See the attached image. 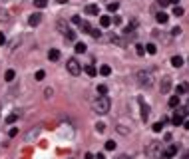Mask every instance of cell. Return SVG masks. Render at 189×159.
I'll use <instances>...</instances> for the list:
<instances>
[{"mask_svg":"<svg viewBox=\"0 0 189 159\" xmlns=\"http://www.w3.org/2000/svg\"><path fill=\"white\" fill-rule=\"evenodd\" d=\"M109 107H112V101H109L108 96H99L98 100L94 101V111L99 113V116H106V113L109 111Z\"/></svg>","mask_w":189,"mask_h":159,"instance_id":"cell-1","label":"cell"},{"mask_svg":"<svg viewBox=\"0 0 189 159\" xmlns=\"http://www.w3.org/2000/svg\"><path fill=\"white\" fill-rule=\"evenodd\" d=\"M66 68H68V72H70L72 76H80V74H82V66L78 64V60H76V58H70V60H68V62H66Z\"/></svg>","mask_w":189,"mask_h":159,"instance_id":"cell-2","label":"cell"},{"mask_svg":"<svg viewBox=\"0 0 189 159\" xmlns=\"http://www.w3.org/2000/svg\"><path fill=\"white\" fill-rule=\"evenodd\" d=\"M137 80H139V86H145L149 87L151 84H153V76H151V72H137Z\"/></svg>","mask_w":189,"mask_h":159,"instance_id":"cell-3","label":"cell"},{"mask_svg":"<svg viewBox=\"0 0 189 159\" xmlns=\"http://www.w3.org/2000/svg\"><path fill=\"white\" fill-rule=\"evenodd\" d=\"M58 28L62 30V34H64L68 40H76V32H74V30H70L68 26H64V22H58Z\"/></svg>","mask_w":189,"mask_h":159,"instance_id":"cell-4","label":"cell"},{"mask_svg":"<svg viewBox=\"0 0 189 159\" xmlns=\"http://www.w3.org/2000/svg\"><path fill=\"white\" fill-rule=\"evenodd\" d=\"M139 106H142V119L147 121V117H149V106H147L142 97H139Z\"/></svg>","mask_w":189,"mask_h":159,"instance_id":"cell-5","label":"cell"},{"mask_svg":"<svg viewBox=\"0 0 189 159\" xmlns=\"http://www.w3.org/2000/svg\"><path fill=\"white\" fill-rule=\"evenodd\" d=\"M86 14H90V16H98L99 14V8L96 4H88L86 6Z\"/></svg>","mask_w":189,"mask_h":159,"instance_id":"cell-6","label":"cell"},{"mask_svg":"<svg viewBox=\"0 0 189 159\" xmlns=\"http://www.w3.org/2000/svg\"><path fill=\"white\" fill-rule=\"evenodd\" d=\"M40 20H42V14H38V12H36V14H32L28 18V24L30 26H38V24H40Z\"/></svg>","mask_w":189,"mask_h":159,"instance_id":"cell-7","label":"cell"},{"mask_svg":"<svg viewBox=\"0 0 189 159\" xmlns=\"http://www.w3.org/2000/svg\"><path fill=\"white\" fill-rule=\"evenodd\" d=\"M155 20L159 22V24H165L167 20H169V14H165V12L161 10V12H157V14H155Z\"/></svg>","mask_w":189,"mask_h":159,"instance_id":"cell-8","label":"cell"},{"mask_svg":"<svg viewBox=\"0 0 189 159\" xmlns=\"http://www.w3.org/2000/svg\"><path fill=\"white\" fill-rule=\"evenodd\" d=\"M161 92H163V94H165L167 92V90H169V87H171V78H163V80H161Z\"/></svg>","mask_w":189,"mask_h":159,"instance_id":"cell-9","label":"cell"},{"mask_svg":"<svg viewBox=\"0 0 189 159\" xmlns=\"http://www.w3.org/2000/svg\"><path fill=\"white\" fill-rule=\"evenodd\" d=\"M48 60H52V62H56V60H60V50L52 48L50 52H48Z\"/></svg>","mask_w":189,"mask_h":159,"instance_id":"cell-10","label":"cell"},{"mask_svg":"<svg viewBox=\"0 0 189 159\" xmlns=\"http://www.w3.org/2000/svg\"><path fill=\"white\" fill-rule=\"evenodd\" d=\"M84 72L88 74V76H90V78H96V76H98V70H96V68L92 66V64H88V66L84 68Z\"/></svg>","mask_w":189,"mask_h":159,"instance_id":"cell-11","label":"cell"},{"mask_svg":"<svg viewBox=\"0 0 189 159\" xmlns=\"http://www.w3.org/2000/svg\"><path fill=\"white\" fill-rule=\"evenodd\" d=\"M171 66L173 68H181L183 66V58H181V56H173V58H171Z\"/></svg>","mask_w":189,"mask_h":159,"instance_id":"cell-12","label":"cell"},{"mask_svg":"<svg viewBox=\"0 0 189 159\" xmlns=\"http://www.w3.org/2000/svg\"><path fill=\"white\" fill-rule=\"evenodd\" d=\"M78 26H80V30H84L86 34H92V30H94V28H92L90 24H88V22H84V20H82V22H80Z\"/></svg>","mask_w":189,"mask_h":159,"instance_id":"cell-13","label":"cell"},{"mask_svg":"<svg viewBox=\"0 0 189 159\" xmlns=\"http://www.w3.org/2000/svg\"><path fill=\"white\" fill-rule=\"evenodd\" d=\"M109 24H112V18H109V16H102V18H99V26H102V28H108Z\"/></svg>","mask_w":189,"mask_h":159,"instance_id":"cell-14","label":"cell"},{"mask_svg":"<svg viewBox=\"0 0 189 159\" xmlns=\"http://www.w3.org/2000/svg\"><path fill=\"white\" fill-rule=\"evenodd\" d=\"M189 92V86H187V84H179V86H177V96H179V94H187Z\"/></svg>","mask_w":189,"mask_h":159,"instance_id":"cell-15","label":"cell"},{"mask_svg":"<svg viewBox=\"0 0 189 159\" xmlns=\"http://www.w3.org/2000/svg\"><path fill=\"white\" fill-rule=\"evenodd\" d=\"M183 123V113H175L173 116V126H181Z\"/></svg>","mask_w":189,"mask_h":159,"instance_id":"cell-16","label":"cell"},{"mask_svg":"<svg viewBox=\"0 0 189 159\" xmlns=\"http://www.w3.org/2000/svg\"><path fill=\"white\" fill-rule=\"evenodd\" d=\"M14 78H16V72H14V70H8V72L4 74V80H6V82H12Z\"/></svg>","mask_w":189,"mask_h":159,"instance_id":"cell-17","label":"cell"},{"mask_svg":"<svg viewBox=\"0 0 189 159\" xmlns=\"http://www.w3.org/2000/svg\"><path fill=\"white\" fill-rule=\"evenodd\" d=\"M145 52H147V54H151V56H153V54L157 52V46H155V44H147V46H145Z\"/></svg>","mask_w":189,"mask_h":159,"instance_id":"cell-18","label":"cell"},{"mask_svg":"<svg viewBox=\"0 0 189 159\" xmlns=\"http://www.w3.org/2000/svg\"><path fill=\"white\" fill-rule=\"evenodd\" d=\"M169 106L171 107H177V106H179V96H171L169 97Z\"/></svg>","mask_w":189,"mask_h":159,"instance_id":"cell-19","label":"cell"},{"mask_svg":"<svg viewBox=\"0 0 189 159\" xmlns=\"http://www.w3.org/2000/svg\"><path fill=\"white\" fill-rule=\"evenodd\" d=\"M76 54H84L86 52V44H82V42H78V44H76Z\"/></svg>","mask_w":189,"mask_h":159,"instance_id":"cell-20","label":"cell"},{"mask_svg":"<svg viewBox=\"0 0 189 159\" xmlns=\"http://www.w3.org/2000/svg\"><path fill=\"white\" fill-rule=\"evenodd\" d=\"M34 6H36V8H46L48 0H34Z\"/></svg>","mask_w":189,"mask_h":159,"instance_id":"cell-21","label":"cell"},{"mask_svg":"<svg viewBox=\"0 0 189 159\" xmlns=\"http://www.w3.org/2000/svg\"><path fill=\"white\" fill-rule=\"evenodd\" d=\"M99 74H102V76H109V74H112V68L109 66H102L99 68Z\"/></svg>","mask_w":189,"mask_h":159,"instance_id":"cell-22","label":"cell"},{"mask_svg":"<svg viewBox=\"0 0 189 159\" xmlns=\"http://www.w3.org/2000/svg\"><path fill=\"white\" fill-rule=\"evenodd\" d=\"M16 119H18V113H10V116L6 117V123H14Z\"/></svg>","mask_w":189,"mask_h":159,"instance_id":"cell-23","label":"cell"},{"mask_svg":"<svg viewBox=\"0 0 189 159\" xmlns=\"http://www.w3.org/2000/svg\"><path fill=\"white\" fill-rule=\"evenodd\" d=\"M173 16H183V8L181 6H173Z\"/></svg>","mask_w":189,"mask_h":159,"instance_id":"cell-24","label":"cell"},{"mask_svg":"<svg viewBox=\"0 0 189 159\" xmlns=\"http://www.w3.org/2000/svg\"><path fill=\"white\" fill-rule=\"evenodd\" d=\"M118 8H119V4H118V2H109V4H108V10H109V12H116Z\"/></svg>","mask_w":189,"mask_h":159,"instance_id":"cell-25","label":"cell"},{"mask_svg":"<svg viewBox=\"0 0 189 159\" xmlns=\"http://www.w3.org/2000/svg\"><path fill=\"white\" fill-rule=\"evenodd\" d=\"M135 52H137V56H143V54H145V48H143L142 44H137V46H135Z\"/></svg>","mask_w":189,"mask_h":159,"instance_id":"cell-26","label":"cell"},{"mask_svg":"<svg viewBox=\"0 0 189 159\" xmlns=\"http://www.w3.org/2000/svg\"><path fill=\"white\" fill-rule=\"evenodd\" d=\"M98 94H99V96H106V94H108V87H106L104 84H102V86H98Z\"/></svg>","mask_w":189,"mask_h":159,"instance_id":"cell-27","label":"cell"},{"mask_svg":"<svg viewBox=\"0 0 189 159\" xmlns=\"http://www.w3.org/2000/svg\"><path fill=\"white\" fill-rule=\"evenodd\" d=\"M44 78H46V72H44V70H38L36 72V80L40 82V80H44Z\"/></svg>","mask_w":189,"mask_h":159,"instance_id":"cell-28","label":"cell"},{"mask_svg":"<svg viewBox=\"0 0 189 159\" xmlns=\"http://www.w3.org/2000/svg\"><path fill=\"white\" fill-rule=\"evenodd\" d=\"M106 149L113 151V149H116V143H113V141H106Z\"/></svg>","mask_w":189,"mask_h":159,"instance_id":"cell-29","label":"cell"},{"mask_svg":"<svg viewBox=\"0 0 189 159\" xmlns=\"http://www.w3.org/2000/svg\"><path fill=\"white\" fill-rule=\"evenodd\" d=\"M161 129H163V123H161V121L159 123H153V131H155V133H159Z\"/></svg>","mask_w":189,"mask_h":159,"instance_id":"cell-30","label":"cell"},{"mask_svg":"<svg viewBox=\"0 0 189 159\" xmlns=\"http://www.w3.org/2000/svg\"><path fill=\"white\" fill-rule=\"evenodd\" d=\"M8 135H10V137H16V135H18V127H10Z\"/></svg>","mask_w":189,"mask_h":159,"instance_id":"cell-31","label":"cell"},{"mask_svg":"<svg viewBox=\"0 0 189 159\" xmlns=\"http://www.w3.org/2000/svg\"><path fill=\"white\" fill-rule=\"evenodd\" d=\"M96 131H98V133H104V131H106V126H104V123H98V126H96Z\"/></svg>","mask_w":189,"mask_h":159,"instance_id":"cell-32","label":"cell"},{"mask_svg":"<svg viewBox=\"0 0 189 159\" xmlns=\"http://www.w3.org/2000/svg\"><path fill=\"white\" fill-rule=\"evenodd\" d=\"M0 20H8V12L6 10H0Z\"/></svg>","mask_w":189,"mask_h":159,"instance_id":"cell-33","label":"cell"},{"mask_svg":"<svg viewBox=\"0 0 189 159\" xmlns=\"http://www.w3.org/2000/svg\"><path fill=\"white\" fill-rule=\"evenodd\" d=\"M157 4H159V6H161V8H165V6H167V4H169V0H157Z\"/></svg>","mask_w":189,"mask_h":159,"instance_id":"cell-34","label":"cell"},{"mask_svg":"<svg viewBox=\"0 0 189 159\" xmlns=\"http://www.w3.org/2000/svg\"><path fill=\"white\" fill-rule=\"evenodd\" d=\"M92 36H94V38H99V36H102V32H99V30H92Z\"/></svg>","mask_w":189,"mask_h":159,"instance_id":"cell-35","label":"cell"},{"mask_svg":"<svg viewBox=\"0 0 189 159\" xmlns=\"http://www.w3.org/2000/svg\"><path fill=\"white\" fill-rule=\"evenodd\" d=\"M72 22H74V24L78 26V24H80V22H82V20H80V16H72Z\"/></svg>","mask_w":189,"mask_h":159,"instance_id":"cell-36","label":"cell"},{"mask_svg":"<svg viewBox=\"0 0 189 159\" xmlns=\"http://www.w3.org/2000/svg\"><path fill=\"white\" fill-rule=\"evenodd\" d=\"M171 34H173V36H179V34H181V28H173V30H171Z\"/></svg>","mask_w":189,"mask_h":159,"instance_id":"cell-37","label":"cell"},{"mask_svg":"<svg viewBox=\"0 0 189 159\" xmlns=\"http://www.w3.org/2000/svg\"><path fill=\"white\" fill-rule=\"evenodd\" d=\"M44 94H46V97H50V96H52V94H54V92H52V87H48V90H46V92H44Z\"/></svg>","mask_w":189,"mask_h":159,"instance_id":"cell-38","label":"cell"},{"mask_svg":"<svg viewBox=\"0 0 189 159\" xmlns=\"http://www.w3.org/2000/svg\"><path fill=\"white\" fill-rule=\"evenodd\" d=\"M4 42H6V36H4L2 32H0V44H4Z\"/></svg>","mask_w":189,"mask_h":159,"instance_id":"cell-39","label":"cell"},{"mask_svg":"<svg viewBox=\"0 0 189 159\" xmlns=\"http://www.w3.org/2000/svg\"><path fill=\"white\" fill-rule=\"evenodd\" d=\"M169 4H173V6H179V0H169Z\"/></svg>","mask_w":189,"mask_h":159,"instance_id":"cell-40","label":"cell"},{"mask_svg":"<svg viewBox=\"0 0 189 159\" xmlns=\"http://www.w3.org/2000/svg\"><path fill=\"white\" fill-rule=\"evenodd\" d=\"M84 159H96V157H94L92 153H86V157H84Z\"/></svg>","mask_w":189,"mask_h":159,"instance_id":"cell-41","label":"cell"},{"mask_svg":"<svg viewBox=\"0 0 189 159\" xmlns=\"http://www.w3.org/2000/svg\"><path fill=\"white\" fill-rule=\"evenodd\" d=\"M96 159H106V155L104 153H98V157H96Z\"/></svg>","mask_w":189,"mask_h":159,"instance_id":"cell-42","label":"cell"},{"mask_svg":"<svg viewBox=\"0 0 189 159\" xmlns=\"http://www.w3.org/2000/svg\"><path fill=\"white\" fill-rule=\"evenodd\" d=\"M58 2H60V4H66V2H68V0H58Z\"/></svg>","mask_w":189,"mask_h":159,"instance_id":"cell-43","label":"cell"},{"mask_svg":"<svg viewBox=\"0 0 189 159\" xmlns=\"http://www.w3.org/2000/svg\"><path fill=\"white\" fill-rule=\"evenodd\" d=\"M185 127H187V129H189V121H185Z\"/></svg>","mask_w":189,"mask_h":159,"instance_id":"cell-44","label":"cell"},{"mask_svg":"<svg viewBox=\"0 0 189 159\" xmlns=\"http://www.w3.org/2000/svg\"><path fill=\"white\" fill-rule=\"evenodd\" d=\"M185 159H189V151H187V153H185Z\"/></svg>","mask_w":189,"mask_h":159,"instance_id":"cell-45","label":"cell"},{"mask_svg":"<svg viewBox=\"0 0 189 159\" xmlns=\"http://www.w3.org/2000/svg\"><path fill=\"white\" fill-rule=\"evenodd\" d=\"M118 159H128V157H125V155H122V157H118Z\"/></svg>","mask_w":189,"mask_h":159,"instance_id":"cell-46","label":"cell"},{"mask_svg":"<svg viewBox=\"0 0 189 159\" xmlns=\"http://www.w3.org/2000/svg\"><path fill=\"white\" fill-rule=\"evenodd\" d=\"M0 107H2V106H0Z\"/></svg>","mask_w":189,"mask_h":159,"instance_id":"cell-47","label":"cell"}]
</instances>
